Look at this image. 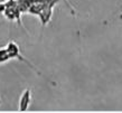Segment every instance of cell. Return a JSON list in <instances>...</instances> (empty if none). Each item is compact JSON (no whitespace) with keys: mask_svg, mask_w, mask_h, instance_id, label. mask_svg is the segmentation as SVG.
I'll return each instance as SVG.
<instances>
[{"mask_svg":"<svg viewBox=\"0 0 122 113\" xmlns=\"http://www.w3.org/2000/svg\"><path fill=\"white\" fill-rule=\"evenodd\" d=\"M5 8H6V2H0V14H4Z\"/></svg>","mask_w":122,"mask_h":113,"instance_id":"8","label":"cell"},{"mask_svg":"<svg viewBox=\"0 0 122 113\" xmlns=\"http://www.w3.org/2000/svg\"><path fill=\"white\" fill-rule=\"evenodd\" d=\"M55 6L56 5H49V6L45 7L44 9L39 12L38 18L41 19V26H43V27H45L48 22L51 21L52 16H53V11H54V7H55Z\"/></svg>","mask_w":122,"mask_h":113,"instance_id":"4","label":"cell"},{"mask_svg":"<svg viewBox=\"0 0 122 113\" xmlns=\"http://www.w3.org/2000/svg\"><path fill=\"white\" fill-rule=\"evenodd\" d=\"M4 16L8 21H17L19 24V26L24 27L21 22V11L19 10L16 0H8L6 2Z\"/></svg>","mask_w":122,"mask_h":113,"instance_id":"2","label":"cell"},{"mask_svg":"<svg viewBox=\"0 0 122 113\" xmlns=\"http://www.w3.org/2000/svg\"><path fill=\"white\" fill-rule=\"evenodd\" d=\"M0 104H1V98H0Z\"/></svg>","mask_w":122,"mask_h":113,"instance_id":"9","label":"cell"},{"mask_svg":"<svg viewBox=\"0 0 122 113\" xmlns=\"http://www.w3.org/2000/svg\"><path fill=\"white\" fill-rule=\"evenodd\" d=\"M30 103H31V91L29 88L24 90L19 98V104H18V111L19 112H25L28 110Z\"/></svg>","mask_w":122,"mask_h":113,"instance_id":"3","label":"cell"},{"mask_svg":"<svg viewBox=\"0 0 122 113\" xmlns=\"http://www.w3.org/2000/svg\"><path fill=\"white\" fill-rule=\"evenodd\" d=\"M10 56L8 54L7 51V48L6 47H0V65L4 64V63L10 61Z\"/></svg>","mask_w":122,"mask_h":113,"instance_id":"6","label":"cell"},{"mask_svg":"<svg viewBox=\"0 0 122 113\" xmlns=\"http://www.w3.org/2000/svg\"><path fill=\"white\" fill-rule=\"evenodd\" d=\"M6 48H7V51H8V54H9V56H10L11 59H18V61H20V62L25 63V64L29 66L30 68L33 69V71H34V72H35L36 74H37V75H39V76H41V77H44L46 81H48L46 77L41 75V71H39V69H37V67L34 65L33 63L30 62V61H28L26 57H24V56L20 54V49H19V46L16 44L14 40H10V41H8V44L6 45Z\"/></svg>","mask_w":122,"mask_h":113,"instance_id":"1","label":"cell"},{"mask_svg":"<svg viewBox=\"0 0 122 113\" xmlns=\"http://www.w3.org/2000/svg\"><path fill=\"white\" fill-rule=\"evenodd\" d=\"M17 1V6H18L19 10L21 11V14H28V10L30 8L31 1L30 0H16Z\"/></svg>","mask_w":122,"mask_h":113,"instance_id":"5","label":"cell"},{"mask_svg":"<svg viewBox=\"0 0 122 113\" xmlns=\"http://www.w3.org/2000/svg\"><path fill=\"white\" fill-rule=\"evenodd\" d=\"M62 1H63L64 4L66 5L67 7L70 8V9H71V11H72V14L74 15V14H75V10H74V8H73V6H72V5L70 4V1H68V0H62Z\"/></svg>","mask_w":122,"mask_h":113,"instance_id":"7","label":"cell"},{"mask_svg":"<svg viewBox=\"0 0 122 113\" xmlns=\"http://www.w3.org/2000/svg\"><path fill=\"white\" fill-rule=\"evenodd\" d=\"M120 18H121V19H122V15H121V16H120Z\"/></svg>","mask_w":122,"mask_h":113,"instance_id":"10","label":"cell"}]
</instances>
